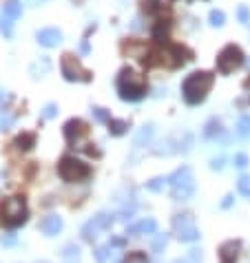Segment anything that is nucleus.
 <instances>
[{
  "label": "nucleus",
  "mask_w": 250,
  "mask_h": 263,
  "mask_svg": "<svg viewBox=\"0 0 250 263\" xmlns=\"http://www.w3.org/2000/svg\"><path fill=\"white\" fill-rule=\"evenodd\" d=\"M115 89H118L120 100H124V102H137V100H142L146 95L148 84H146V77L144 75L133 71L131 66H124L118 73Z\"/></svg>",
  "instance_id": "obj_1"
},
{
  "label": "nucleus",
  "mask_w": 250,
  "mask_h": 263,
  "mask_svg": "<svg viewBox=\"0 0 250 263\" xmlns=\"http://www.w3.org/2000/svg\"><path fill=\"white\" fill-rule=\"evenodd\" d=\"M215 82V75L210 71H195L184 80L182 84V93H184V100L188 104H199L206 100V95L210 91Z\"/></svg>",
  "instance_id": "obj_2"
},
{
  "label": "nucleus",
  "mask_w": 250,
  "mask_h": 263,
  "mask_svg": "<svg viewBox=\"0 0 250 263\" xmlns=\"http://www.w3.org/2000/svg\"><path fill=\"white\" fill-rule=\"evenodd\" d=\"M169 184H171V195H173L175 201H188L195 195V177H193V170L188 166L177 168L169 177Z\"/></svg>",
  "instance_id": "obj_3"
},
{
  "label": "nucleus",
  "mask_w": 250,
  "mask_h": 263,
  "mask_svg": "<svg viewBox=\"0 0 250 263\" xmlns=\"http://www.w3.org/2000/svg\"><path fill=\"white\" fill-rule=\"evenodd\" d=\"M58 175L62 177V182H66V184H80L91 177V166L80 159H75V157H71V155H64L58 164Z\"/></svg>",
  "instance_id": "obj_4"
},
{
  "label": "nucleus",
  "mask_w": 250,
  "mask_h": 263,
  "mask_svg": "<svg viewBox=\"0 0 250 263\" xmlns=\"http://www.w3.org/2000/svg\"><path fill=\"white\" fill-rule=\"evenodd\" d=\"M60 71H62V77L66 82H91L93 80V73L80 64V60H77L73 53L62 55V60H60Z\"/></svg>",
  "instance_id": "obj_5"
},
{
  "label": "nucleus",
  "mask_w": 250,
  "mask_h": 263,
  "mask_svg": "<svg viewBox=\"0 0 250 263\" xmlns=\"http://www.w3.org/2000/svg\"><path fill=\"white\" fill-rule=\"evenodd\" d=\"M27 217H29V210H27V204L25 199L20 197H11L5 201L3 206V221L7 228H18L22 223L27 221Z\"/></svg>",
  "instance_id": "obj_6"
},
{
  "label": "nucleus",
  "mask_w": 250,
  "mask_h": 263,
  "mask_svg": "<svg viewBox=\"0 0 250 263\" xmlns=\"http://www.w3.org/2000/svg\"><path fill=\"white\" fill-rule=\"evenodd\" d=\"M246 62V58H243V51L237 44H228V47H224L217 55V69L221 75H228L232 73L235 69H239V66Z\"/></svg>",
  "instance_id": "obj_7"
},
{
  "label": "nucleus",
  "mask_w": 250,
  "mask_h": 263,
  "mask_svg": "<svg viewBox=\"0 0 250 263\" xmlns=\"http://www.w3.org/2000/svg\"><path fill=\"white\" fill-rule=\"evenodd\" d=\"M173 232H175V237L180 239V241H186V243L199 241V237H202L191 212H184V215H175L173 217Z\"/></svg>",
  "instance_id": "obj_8"
},
{
  "label": "nucleus",
  "mask_w": 250,
  "mask_h": 263,
  "mask_svg": "<svg viewBox=\"0 0 250 263\" xmlns=\"http://www.w3.org/2000/svg\"><path fill=\"white\" fill-rule=\"evenodd\" d=\"M113 221H115L113 215H109V212H100V215H96L93 219H89L85 226H82V239L89 241V243H93L100 237V232L109 230V228L113 226Z\"/></svg>",
  "instance_id": "obj_9"
},
{
  "label": "nucleus",
  "mask_w": 250,
  "mask_h": 263,
  "mask_svg": "<svg viewBox=\"0 0 250 263\" xmlns=\"http://www.w3.org/2000/svg\"><path fill=\"white\" fill-rule=\"evenodd\" d=\"M62 133H64V139L71 144V146L82 148V137L89 133V126H87L85 120H80V117H71L69 122H64Z\"/></svg>",
  "instance_id": "obj_10"
},
{
  "label": "nucleus",
  "mask_w": 250,
  "mask_h": 263,
  "mask_svg": "<svg viewBox=\"0 0 250 263\" xmlns=\"http://www.w3.org/2000/svg\"><path fill=\"white\" fill-rule=\"evenodd\" d=\"M36 40L40 42L42 47L53 49V47H58V44L62 42V33L55 29V27H47V29H40L36 33Z\"/></svg>",
  "instance_id": "obj_11"
},
{
  "label": "nucleus",
  "mask_w": 250,
  "mask_h": 263,
  "mask_svg": "<svg viewBox=\"0 0 250 263\" xmlns=\"http://www.w3.org/2000/svg\"><path fill=\"white\" fill-rule=\"evenodd\" d=\"M241 241H226L219 248V263H237Z\"/></svg>",
  "instance_id": "obj_12"
},
{
  "label": "nucleus",
  "mask_w": 250,
  "mask_h": 263,
  "mask_svg": "<svg viewBox=\"0 0 250 263\" xmlns=\"http://www.w3.org/2000/svg\"><path fill=\"white\" fill-rule=\"evenodd\" d=\"M62 226H64V223H62V219H60L58 215H47L40 221V230H42V234H47V237H55V234H60Z\"/></svg>",
  "instance_id": "obj_13"
},
{
  "label": "nucleus",
  "mask_w": 250,
  "mask_h": 263,
  "mask_svg": "<svg viewBox=\"0 0 250 263\" xmlns=\"http://www.w3.org/2000/svg\"><path fill=\"white\" fill-rule=\"evenodd\" d=\"M155 230H157V223H155V219L146 217V219L137 221L135 226H131L129 230H126V234H153Z\"/></svg>",
  "instance_id": "obj_14"
},
{
  "label": "nucleus",
  "mask_w": 250,
  "mask_h": 263,
  "mask_svg": "<svg viewBox=\"0 0 250 263\" xmlns=\"http://www.w3.org/2000/svg\"><path fill=\"white\" fill-rule=\"evenodd\" d=\"M49 71H51V62H49V58H44V55H40V60H36V62L29 66V73L36 77V80L38 77H44Z\"/></svg>",
  "instance_id": "obj_15"
},
{
  "label": "nucleus",
  "mask_w": 250,
  "mask_h": 263,
  "mask_svg": "<svg viewBox=\"0 0 250 263\" xmlns=\"http://www.w3.org/2000/svg\"><path fill=\"white\" fill-rule=\"evenodd\" d=\"M60 256H62L64 263H80L82 261V254H80V248L75 243H66L62 250H60Z\"/></svg>",
  "instance_id": "obj_16"
},
{
  "label": "nucleus",
  "mask_w": 250,
  "mask_h": 263,
  "mask_svg": "<svg viewBox=\"0 0 250 263\" xmlns=\"http://www.w3.org/2000/svg\"><path fill=\"white\" fill-rule=\"evenodd\" d=\"M169 29H171V22L169 20H157L153 27V40L159 42V44H166V40H169Z\"/></svg>",
  "instance_id": "obj_17"
},
{
  "label": "nucleus",
  "mask_w": 250,
  "mask_h": 263,
  "mask_svg": "<svg viewBox=\"0 0 250 263\" xmlns=\"http://www.w3.org/2000/svg\"><path fill=\"white\" fill-rule=\"evenodd\" d=\"M14 146L18 150H31L36 146V133H20V135L14 139Z\"/></svg>",
  "instance_id": "obj_18"
},
{
  "label": "nucleus",
  "mask_w": 250,
  "mask_h": 263,
  "mask_svg": "<svg viewBox=\"0 0 250 263\" xmlns=\"http://www.w3.org/2000/svg\"><path fill=\"white\" fill-rule=\"evenodd\" d=\"M153 133H155L153 124H144V126L140 128V133H137V135H135V139H133V144H135L137 148H140V146H146V144L151 142Z\"/></svg>",
  "instance_id": "obj_19"
},
{
  "label": "nucleus",
  "mask_w": 250,
  "mask_h": 263,
  "mask_svg": "<svg viewBox=\"0 0 250 263\" xmlns=\"http://www.w3.org/2000/svg\"><path fill=\"white\" fill-rule=\"evenodd\" d=\"M3 11L9 16L11 20H18L22 16V3L20 0H7V3L3 5Z\"/></svg>",
  "instance_id": "obj_20"
},
{
  "label": "nucleus",
  "mask_w": 250,
  "mask_h": 263,
  "mask_svg": "<svg viewBox=\"0 0 250 263\" xmlns=\"http://www.w3.org/2000/svg\"><path fill=\"white\" fill-rule=\"evenodd\" d=\"M0 33H3L7 40L14 36V20H11L5 11H0Z\"/></svg>",
  "instance_id": "obj_21"
},
{
  "label": "nucleus",
  "mask_w": 250,
  "mask_h": 263,
  "mask_svg": "<svg viewBox=\"0 0 250 263\" xmlns=\"http://www.w3.org/2000/svg\"><path fill=\"white\" fill-rule=\"evenodd\" d=\"M107 126H109L111 135H124V133L129 131V122L126 120H111Z\"/></svg>",
  "instance_id": "obj_22"
},
{
  "label": "nucleus",
  "mask_w": 250,
  "mask_h": 263,
  "mask_svg": "<svg viewBox=\"0 0 250 263\" xmlns=\"http://www.w3.org/2000/svg\"><path fill=\"white\" fill-rule=\"evenodd\" d=\"M169 5H171V0H144V9L148 14H157L162 9H169Z\"/></svg>",
  "instance_id": "obj_23"
},
{
  "label": "nucleus",
  "mask_w": 250,
  "mask_h": 263,
  "mask_svg": "<svg viewBox=\"0 0 250 263\" xmlns=\"http://www.w3.org/2000/svg\"><path fill=\"white\" fill-rule=\"evenodd\" d=\"M91 115L96 117L98 122H102V124H109L113 117H111V113L107 109H102V106H91Z\"/></svg>",
  "instance_id": "obj_24"
},
{
  "label": "nucleus",
  "mask_w": 250,
  "mask_h": 263,
  "mask_svg": "<svg viewBox=\"0 0 250 263\" xmlns=\"http://www.w3.org/2000/svg\"><path fill=\"white\" fill-rule=\"evenodd\" d=\"M237 135L239 137H250V115H241L237 122Z\"/></svg>",
  "instance_id": "obj_25"
},
{
  "label": "nucleus",
  "mask_w": 250,
  "mask_h": 263,
  "mask_svg": "<svg viewBox=\"0 0 250 263\" xmlns=\"http://www.w3.org/2000/svg\"><path fill=\"white\" fill-rule=\"evenodd\" d=\"M111 243L109 245H100V248H96V252H93V256H96V263H107L109 256H111Z\"/></svg>",
  "instance_id": "obj_26"
},
{
  "label": "nucleus",
  "mask_w": 250,
  "mask_h": 263,
  "mask_svg": "<svg viewBox=\"0 0 250 263\" xmlns=\"http://www.w3.org/2000/svg\"><path fill=\"white\" fill-rule=\"evenodd\" d=\"M166 184H169V177H155L151 182H146V188L153 190V193H162Z\"/></svg>",
  "instance_id": "obj_27"
},
{
  "label": "nucleus",
  "mask_w": 250,
  "mask_h": 263,
  "mask_svg": "<svg viewBox=\"0 0 250 263\" xmlns=\"http://www.w3.org/2000/svg\"><path fill=\"white\" fill-rule=\"evenodd\" d=\"M175 263H202V250H188V252L177 259Z\"/></svg>",
  "instance_id": "obj_28"
},
{
  "label": "nucleus",
  "mask_w": 250,
  "mask_h": 263,
  "mask_svg": "<svg viewBox=\"0 0 250 263\" xmlns=\"http://www.w3.org/2000/svg\"><path fill=\"white\" fill-rule=\"evenodd\" d=\"M208 20H210V25H213V27H224L226 14L221 9H213V11H210V16H208Z\"/></svg>",
  "instance_id": "obj_29"
},
{
  "label": "nucleus",
  "mask_w": 250,
  "mask_h": 263,
  "mask_svg": "<svg viewBox=\"0 0 250 263\" xmlns=\"http://www.w3.org/2000/svg\"><path fill=\"white\" fill-rule=\"evenodd\" d=\"M221 133V124H219V120H210L206 128H204V135L206 137H217Z\"/></svg>",
  "instance_id": "obj_30"
},
{
  "label": "nucleus",
  "mask_w": 250,
  "mask_h": 263,
  "mask_svg": "<svg viewBox=\"0 0 250 263\" xmlns=\"http://www.w3.org/2000/svg\"><path fill=\"white\" fill-rule=\"evenodd\" d=\"M166 243H169V237H166V234H155L153 237V250L155 252H164Z\"/></svg>",
  "instance_id": "obj_31"
},
{
  "label": "nucleus",
  "mask_w": 250,
  "mask_h": 263,
  "mask_svg": "<svg viewBox=\"0 0 250 263\" xmlns=\"http://www.w3.org/2000/svg\"><path fill=\"white\" fill-rule=\"evenodd\" d=\"M14 120H16V117L11 115V113H7V111H5V113H0V131H7V128L14 126Z\"/></svg>",
  "instance_id": "obj_32"
},
{
  "label": "nucleus",
  "mask_w": 250,
  "mask_h": 263,
  "mask_svg": "<svg viewBox=\"0 0 250 263\" xmlns=\"http://www.w3.org/2000/svg\"><path fill=\"white\" fill-rule=\"evenodd\" d=\"M237 188H239V193L243 197H250V177H239V182H237Z\"/></svg>",
  "instance_id": "obj_33"
},
{
  "label": "nucleus",
  "mask_w": 250,
  "mask_h": 263,
  "mask_svg": "<svg viewBox=\"0 0 250 263\" xmlns=\"http://www.w3.org/2000/svg\"><path fill=\"white\" fill-rule=\"evenodd\" d=\"M124 263H148V259H146V254L144 252H129Z\"/></svg>",
  "instance_id": "obj_34"
},
{
  "label": "nucleus",
  "mask_w": 250,
  "mask_h": 263,
  "mask_svg": "<svg viewBox=\"0 0 250 263\" xmlns=\"http://www.w3.org/2000/svg\"><path fill=\"white\" fill-rule=\"evenodd\" d=\"M55 113H58V104H53V102H49L42 109V117H44V120H51V117H55Z\"/></svg>",
  "instance_id": "obj_35"
},
{
  "label": "nucleus",
  "mask_w": 250,
  "mask_h": 263,
  "mask_svg": "<svg viewBox=\"0 0 250 263\" xmlns=\"http://www.w3.org/2000/svg\"><path fill=\"white\" fill-rule=\"evenodd\" d=\"M237 16H239V22L241 25H248L250 22V9L246 5H239V9H237Z\"/></svg>",
  "instance_id": "obj_36"
},
{
  "label": "nucleus",
  "mask_w": 250,
  "mask_h": 263,
  "mask_svg": "<svg viewBox=\"0 0 250 263\" xmlns=\"http://www.w3.org/2000/svg\"><path fill=\"white\" fill-rule=\"evenodd\" d=\"M16 241H18V237H16L14 232H9V234H3V239H0V243H3L5 248H9V245H14Z\"/></svg>",
  "instance_id": "obj_37"
},
{
  "label": "nucleus",
  "mask_w": 250,
  "mask_h": 263,
  "mask_svg": "<svg viewBox=\"0 0 250 263\" xmlns=\"http://www.w3.org/2000/svg\"><path fill=\"white\" fill-rule=\"evenodd\" d=\"M235 166L237 168H246L248 166V157L243 153H239V155H235Z\"/></svg>",
  "instance_id": "obj_38"
},
{
  "label": "nucleus",
  "mask_w": 250,
  "mask_h": 263,
  "mask_svg": "<svg viewBox=\"0 0 250 263\" xmlns=\"http://www.w3.org/2000/svg\"><path fill=\"white\" fill-rule=\"evenodd\" d=\"M221 168H224V157L210 159V170H221Z\"/></svg>",
  "instance_id": "obj_39"
},
{
  "label": "nucleus",
  "mask_w": 250,
  "mask_h": 263,
  "mask_svg": "<svg viewBox=\"0 0 250 263\" xmlns=\"http://www.w3.org/2000/svg\"><path fill=\"white\" fill-rule=\"evenodd\" d=\"M80 53H82V55L91 53V44H89V38H85V40H82V44H80Z\"/></svg>",
  "instance_id": "obj_40"
},
{
  "label": "nucleus",
  "mask_w": 250,
  "mask_h": 263,
  "mask_svg": "<svg viewBox=\"0 0 250 263\" xmlns=\"http://www.w3.org/2000/svg\"><path fill=\"white\" fill-rule=\"evenodd\" d=\"M232 206V195H226L224 201H221V208H230Z\"/></svg>",
  "instance_id": "obj_41"
},
{
  "label": "nucleus",
  "mask_w": 250,
  "mask_h": 263,
  "mask_svg": "<svg viewBox=\"0 0 250 263\" xmlns=\"http://www.w3.org/2000/svg\"><path fill=\"white\" fill-rule=\"evenodd\" d=\"M243 89H246V91H248V100H250V77H248L246 82H243Z\"/></svg>",
  "instance_id": "obj_42"
},
{
  "label": "nucleus",
  "mask_w": 250,
  "mask_h": 263,
  "mask_svg": "<svg viewBox=\"0 0 250 263\" xmlns=\"http://www.w3.org/2000/svg\"><path fill=\"white\" fill-rule=\"evenodd\" d=\"M3 104H5V91L0 89V106H3Z\"/></svg>",
  "instance_id": "obj_43"
},
{
  "label": "nucleus",
  "mask_w": 250,
  "mask_h": 263,
  "mask_svg": "<svg viewBox=\"0 0 250 263\" xmlns=\"http://www.w3.org/2000/svg\"><path fill=\"white\" fill-rule=\"evenodd\" d=\"M38 263H47V261H38Z\"/></svg>",
  "instance_id": "obj_44"
},
{
  "label": "nucleus",
  "mask_w": 250,
  "mask_h": 263,
  "mask_svg": "<svg viewBox=\"0 0 250 263\" xmlns=\"http://www.w3.org/2000/svg\"><path fill=\"white\" fill-rule=\"evenodd\" d=\"M248 66H250V60H248Z\"/></svg>",
  "instance_id": "obj_45"
}]
</instances>
